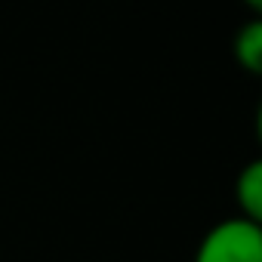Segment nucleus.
<instances>
[{
  "mask_svg": "<svg viewBox=\"0 0 262 262\" xmlns=\"http://www.w3.org/2000/svg\"><path fill=\"white\" fill-rule=\"evenodd\" d=\"M194 262H262V222L228 216L210 225L194 250Z\"/></svg>",
  "mask_w": 262,
  "mask_h": 262,
  "instance_id": "f257e3e1",
  "label": "nucleus"
},
{
  "mask_svg": "<svg viewBox=\"0 0 262 262\" xmlns=\"http://www.w3.org/2000/svg\"><path fill=\"white\" fill-rule=\"evenodd\" d=\"M237 216L262 222V161H250L234 179Z\"/></svg>",
  "mask_w": 262,
  "mask_h": 262,
  "instance_id": "f03ea898",
  "label": "nucleus"
},
{
  "mask_svg": "<svg viewBox=\"0 0 262 262\" xmlns=\"http://www.w3.org/2000/svg\"><path fill=\"white\" fill-rule=\"evenodd\" d=\"M231 56L237 68H244L247 74H262V22L256 16L234 31Z\"/></svg>",
  "mask_w": 262,
  "mask_h": 262,
  "instance_id": "7ed1b4c3",
  "label": "nucleus"
},
{
  "mask_svg": "<svg viewBox=\"0 0 262 262\" xmlns=\"http://www.w3.org/2000/svg\"><path fill=\"white\" fill-rule=\"evenodd\" d=\"M244 7H247L250 13H259V10H262V0H244Z\"/></svg>",
  "mask_w": 262,
  "mask_h": 262,
  "instance_id": "20e7f679",
  "label": "nucleus"
}]
</instances>
